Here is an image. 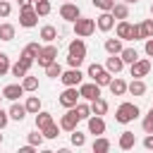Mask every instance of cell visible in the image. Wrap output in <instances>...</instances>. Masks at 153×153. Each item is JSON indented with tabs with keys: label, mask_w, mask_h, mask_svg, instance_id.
<instances>
[{
	"label": "cell",
	"mask_w": 153,
	"mask_h": 153,
	"mask_svg": "<svg viewBox=\"0 0 153 153\" xmlns=\"http://www.w3.org/2000/svg\"><path fill=\"white\" fill-rule=\"evenodd\" d=\"M139 117V105L136 103H120L117 110H115V122L120 124H129Z\"/></svg>",
	"instance_id": "6da1fadb"
},
{
	"label": "cell",
	"mask_w": 153,
	"mask_h": 153,
	"mask_svg": "<svg viewBox=\"0 0 153 153\" xmlns=\"http://www.w3.org/2000/svg\"><path fill=\"white\" fill-rule=\"evenodd\" d=\"M72 24H74V33H76L79 38H88V36L96 31V19H88V17H79V19H74Z\"/></svg>",
	"instance_id": "7a4b0ae2"
},
{
	"label": "cell",
	"mask_w": 153,
	"mask_h": 153,
	"mask_svg": "<svg viewBox=\"0 0 153 153\" xmlns=\"http://www.w3.org/2000/svg\"><path fill=\"white\" fill-rule=\"evenodd\" d=\"M55 60H57V45H55V43H45V45H41V53L36 55L38 67H48V65L55 62Z\"/></svg>",
	"instance_id": "3957f363"
},
{
	"label": "cell",
	"mask_w": 153,
	"mask_h": 153,
	"mask_svg": "<svg viewBox=\"0 0 153 153\" xmlns=\"http://www.w3.org/2000/svg\"><path fill=\"white\" fill-rule=\"evenodd\" d=\"M36 24H38V14H36L33 5H29V7H19V26H24V29H33Z\"/></svg>",
	"instance_id": "277c9868"
},
{
	"label": "cell",
	"mask_w": 153,
	"mask_h": 153,
	"mask_svg": "<svg viewBox=\"0 0 153 153\" xmlns=\"http://www.w3.org/2000/svg\"><path fill=\"white\" fill-rule=\"evenodd\" d=\"M60 81H62L65 86H79V84L84 81V72H81L79 67H69L67 72L60 74Z\"/></svg>",
	"instance_id": "5b68a950"
},
{
	"label": "cell",
	"mask_w": 153,
	"mask_h": 153,
	"mask_svg": "<svg viewBox=\"0 0 153 153\" xmlns=\"http://www.w3.org/2000/svg\"><path fill=\"white\" fill-rule=\"evenodd\" d=\"M79 98H84V100H96V98H100V86L96 84V81H88V84H79Z\"/></svg>",
	"instance_id": "8992f818"
},
{
	"label": "cell",
	"mask_w": 153,
	"mask_h": 153,
	"mask_svg": "<svg viewBox=\"0 0 153 153\" xmlns=\"http://www.w3.org/2000/svg\"><path fill=\"white\" fill-rule=\"evenodd\" d=\"M79 103V88L76 86H65V91L60 93V105L67 110V108H74Z\"/></svg>",
	"instance_id": "52a82bcc"
},
{
	"label": "cell",
	"mask_w": 153,
	"mask_h": 153,
	"mask_svg": "<svg viewBox=\"0 0 153 153\" xmlns=\"http://www.w3.org/2000/svg\"><path fill=\"white\" fill-rule=\"evenodd\" d=\"M60 17L65 19V22H74V19H79L81 17V10H79V5H74V2H62V7H60Z\"/></svg>",
	"instance_id": "ba28073f"
},
{
	"label": "cell",
	"mask_w": 153,
	"mask_h": 153,
	"mask_svg": "<svg viewBox=\"0 0 153 153\" xmlns=\"http://www.w3.org/2000/svg\"><path fill=\"white\" fill-rule=\"evenodd\" d=\"M79 122H81V120L76 117L74 108H67V112H65V115L60 117V129H65V131H74Z\"/></svg>",
	"instance_id": "9c48e42d"
},
{
	"label": "cell",
	"mask_w": 153,
	"mask_h": 153,
	"mask_svg": "<svg viewBox=\"0 0 153 153\" xmlns=\"http://www.w3.org/2000/svg\"><path fill=\"white\" fill-rule=\"evenodd\" d=\"M129 67H131L129 72H131V76H134V79H143V76H148V72H151V62H148V60H143V57H139V60H136V62H131Z\"/></svg>",
	"instance_id": "30bf717a"
},
{
	"label": "cell",
	"mask_w": 153,
	"mask_h": 153,
	"mask_svg": "<svg viewBox=\"0 0 153 153\" xmlns=\"http://www.w3.org/2000/svg\"><path fill=\"white\" fill-rule=\"evenodd\" d=\"M96 29L103 31V33H108L110 29H115V17H112V12H100V14L96 17Z\"/></svg>",
	"instance_id": "8fae6325"
},
{
	"label": "cell",
	"mask_w": 153,
	"mask_h": 153,
	"mask_svg": "<svg viewBox=\"0 0 153 153\" xmlns=\"http://www.w3.org/2000/svg\"><path fill=\"white\" fill-rule=\"evenodd\" d=\"M86 124H88V134H93V136L105 134V120H103V115H91L86 120Z\"/></svg>",
	"instance_id": "7c38bea8"
},
{
	"label": "cell",
	"mask_w": 153,
	"mask_h": 153,
	"mask_svg": "<svg viewBox=\"0 0 153 153\" xmlns=\"http://www.w3.org/2000/svg\"><path fill=\"white\" fill-rule=\"evenodd\" d=\"M67 53H69V57H79V60H86V43H84V38H74V41L69 43Z\"/></svg>",
	"instance_id": "4fadbf2b"
},
{
	"label": "cell",
	"mask_w": 153,
	"mask_h": 153,
	"mask_svg": "<svg viewBox=\"0 0 153 153\" xmlns=\"http://www.w3.org/2000/svg\"><path fill=\"white\" fill-rule=\"evenodd\" d=\"M24 93H26V91H24L22 84H7V86L2 88V98H7V100H19Z\"/></svg>",
	"instance_id": "5bb4252c"
},
{
	"label": "cell",
	"mask_w": 153,
	"mask_h": 153,
	"mask_svg": "<svg viewBox=\"0 0 153 153\" xmlns=\"http://www.w3.org/2000/svg\"><path fill=\"white\" fill-rule=\"evenodd\" d=\"M7 115H10V120H14V122H24V117H26L29 112H26V108H24L22 103L12 100V105H10V110H7Z\"/></svg>",
	"instance_id": "9a60e30c"
},
{
	"label": "cell",
	"mask_w": 153,
	"mask_h": 153,
	"mask_svg": "<svg viewBox=\"0 0 153 153\" xmlns=\"http://www.w3.org/2000/svg\"><path fill=\"white\" fill-rule=\"evenodd\" d=\"M117 146H120L122 151H131V148L136 146V136H134V131H122V134H120Z\"/></svg>",
	"instance_id": "2e32d148"
},
{
	"label": "cell",
	"mask_w": 153,
	"mask_h": 153,
	"mask_svg": "<svg viewBox=\"0 0 153 153\" xmlns=\"http://www.w3.org/2000/svg\"><path fill=\"white\" fill-rule=\"evenodd\" d=\"M122 67H124V62H122V57H120V55H110V57L105 60V69H108L110 74H120V72H122Z\"/></svg>",
	"instance_id": "e0dca14e"
},
{
	"label": "cell",
	"mask_w": 153,
	"mask_h": 153,
	"mask_svg": "<svg viewBox=\"0 0 153 153\" xmlns=\"http://www.w3.org/2000/svg\"><path fill=\"white\" fill-rule=\"evenodd\" d=\"M108 88H110V93H112V96H124V93H127V81H124V79H120V76H115V79H110Z\"/></svg>",
	"instance_id": "ac0fdd59"
},
{
	"label": "cell",
	"mask_w": 153,
	"mask_h": 153,
	"mask_svg": "<svg viewBox=\"0 0 153 153\" xmlns=\"http://www.w3.org/2000/svg\"><path fill=\"white\" fill-rule=\"evenodd\" d=\"M115 33H117V38H122V41H129L131 24H129L127 19H120V22H117V26H115Z\"/></svg>",
	"instance_id": "d6986e66"
},
{
	"label": "cell",
	"mask_w": 153,
	"mask_h": 153,
	"mask_svg": "<svg viewBox=\"0 0 153 153\" xmlns=\"http://www.w3.org/2000/svg\"><path fill=\"white\" fill-rule=\"evenodd\" d=\"M127 91H129L131 96H143V93H146V81H143V79H131V81L127 84Z\"/></svg>",
	"instance_id": "ffe728a7"
},
{
	"label": "cell",
	"mask_w": 153,
	"mask_h": 153,
	"mask_svg": "<svg viewBox=\"0 0 153 153\" xmlns=\"http://www.w3.org/2000/svg\"><path fill=\"white\" fill-rule=\"evenodd\" d=\"M112 17L120 22V19H129V7H127V2H115L112 5Z\"/></svg>",
	"instance_id": "44dd1931"
},
{
	"label": "cell",
	"mask_w": 153,
	"mask_h": 153,
	"mask_svg": "<svg viewBox=\"0 0 153 153\" xmlns=\"http://www.w3.org/2000/svg\"><path fill=\"white\" fill-rule=\"evenodd\" d=\"M38 36H41L43 43H53V41L57 38V29L50 26V24H45V26H41V33H38Z\"/></svg>",
	"instance_id": "7402d4cb"
},
{
	"label": "cell",
	"mask_w": 153,
	"mask_h": 153,
	"mask_svg": "<svg viewBox=\"0 0 153 153\" xmlns=\"http://www.w3.org/2000/svg\"><path fill=\"white\" fill-rule=\"evenodd\" d=\"M122 48H124V45H122V38H108V41H105V53H108V55H120Z\"/></svg>",
	"instance_id": "603a6c76"
},
{
	"label": "cell",
	"mask_w": 153,
	"mask_h": 153,
	"mask_svg": "<svg viewBox=\"0 0 153 153\" xmlns=\"http://www.w3.org/2000/svg\"><path fill=\"white\" fill-rule=\"evenodd\" d=\"M88 105H91V115H105L108 112V100L105 98H96Z\"/></svg>",
	"instance_id": "cb8c5ba5"
},
{
	"label": "cell",
	"mask_w": 153,
	"mask_h": 153,
	"mask_svg": "<svg viewBox=\"0 0 153 153\" xmlns=\"http://www.w3.org/2000/svg\"><path fill=\"white\" fill-rule=\"evenodd\" d=\"M91 148H93V153H108V151H110V141L100 134V136H96V141H93Z\"/></svg>",
	"instance_id": "d4e9b609"
},
{
	"label": "cell",
	"mask_w": 153,
	"mask_h": 153,
	"mask_svg": "<svg viewBox=\"0 0 153 153\" xmlns=\"http://www.w3.org/2000/svg\"><path fill=\"white\" fill-rule=\"evenodd\" d=\"M33 10L38 17H48L53 7H50V0H33Z\"/></svg>",
	"instance_id": "484cf974"
},
{
	"label": "cell",
	"mask_w": 153,
	"mask_h": 153,
	"mask_svg": "<svg viewBox=\"0 0 153 153\" xmlns=\"http://www.w3.org/2000/svg\"><path fill=\"white\" fill-rule=\"evenodd\" d=\"M120 57H122V62H124V65H131V62H136V60H139V53H136V48H122Z\"/></svg>",
	"instance_id": "4316f807"
},
{
	"label": "cell",
	"mask_w": 153,
	"mask_h": 153,
	"mask_svg": "<svg viewBox=\"0 0 153 153\" xmlns=\"http://www.w3.org/2000/svg\"><path fill=\"white\" fill-rule=\"evenodd\" d=\"M53 122V115L50 112H45V110H38L36 112V129H43V127H48Z\"/></svg>",
	"instance_id": "83f0119b"
},
{
	"label": "cell",
	"mask_w": 153,
	"mask_h": 153,
	"mask_svg": "<svg viewBox=\"0 0 153 153\" xmlns=\"http://www.w3.org/2000/svg\"><path fill=\"white\" fill-rule=\"evenodd\" d=\"M45 69V76H50V79H60V74H62V65L55 60V62H50L48 67H43Z\"/></svg>",
	"instance_id": "f1b7e54d"
},
{
	"label": "cell",
	"mask_w": 153,
	"mask_h": 153,
	"mask_svg": "<svg viewBox=\"0 0 153 153\" xmlns=\"http://www.w3.org/2000/svg\"><path fill=\"white\" fill-rule=\"evenodd\" d=\"M22 86H24V91L33 93V91H38V79L31 76V74H26V76H22Z\"/></svg>",
	"instance_id": "f546056e"
},
{
	"label": "cell",
	"mask_w": 153,
	"mask_h": 153,
	"mask_svg": "<svg viewBox=\"0 0 153 153\" xmlns=\"http://www.w3.org/2000/svg\"><path fill=\"white\" fill-rule=\"evenodd\" d=\"M24 108H26V112L36 115V112L41 110V98H38V96H29V98H26V103H24Z\"/></svg>",
	"instance_id": "4dcf8cb0"
},
{
	"label": "cell",
	"mask_w": 153,
	"mask_h": 153,
	"mask_svg": "<svg viewBox=\"0 0 153 153\" xmlns=\"http://www.w3.org/2000/svg\"><path fill=\"white\" fill-rule=\"evenodd\" d=\"M74 112H76L79 120H88V117H91V105H88V103H76V105H74Z\"/></svg>",
	"instance_id": "1f68e13d"
},
{
	"label": "cell",
	"mask_w": 153,
	"mask_h": 153,
	"mask_svg": "<svg viewBox=\"0 0 153 153\" xmlns=\"http://www.w3.org/2000/svg\"><path fill=\"white\" fill-rule=\"evenodd\" d=\"M41 131H43V139H57V136H60V124L50 122V124H48V127H43Z\"/></svg>",
	"instance_id": "d6a6232c"
},
{
	"label": "cell",
	"mask_w": 153,
	"mask_h": 153,
	"mask_svg": "<svg viewBox=\"0 0 153 153\" xmlns=\"http://www.w3.org/2000/svg\"><path fill=\"white\" fill-rule=\"evenodd\" d=\"M10 74H12V76H17V79H22V76H26V74H29V69L17 60L14 65H10Z\"/></svg>",
	"instance_id": "836d02e7"
},
{
	"label": "cell",
	"mask_w": 153,
	"mask_h": 153,
	"mask_svg": "<svg viewBox=\"0 0 153 153\" xmlns=\"http://www.w3.org/2000/svg\"><path fill=\"white\" fill-rule=\"evenodd\" d=\"M14 38V26L12 24H0V41H12Z\"/></svg>",
	"instance_id": "e575fe53"
},
{
	"label": "cell",
	"mask_w": 153,
	"mask_h": 153,
	"mask_svg": "<svg viewBox=\"0 0 153 153\" xmlns=\"http://www.w3.org/2000/svg\"><path fill=\"white\" fill-rule=\"evenodd\" d=\"M139 26H141V36H143V41L153 36V19H143Z\"/></svg>",
	"instance_id": "d590c367"
},
{
	"label": "cell",
	"mask_w": 153,
	"mask_h": 153,
	"mask_svg": "<svg viewBox=\"0 0 153 153\" xmlns=\"http://www.w3.org/2000/svg\"><path fill=\"white\" fill-rule=\"evenodd\" d=\"M141 127H143V134H153V108L146 112V117H143Z\"/></svg>",
	"instance_id": "8d00e7d4"
},
{
	"label": "cell",
	"mask_w": 153,
	"mask_h": 153,
	"mask_svg": "<svg viewBox=\"0 0 153 153\" xmlns=\"http://www.w3.org/2000/svg\"><path fill=\"white\" fill-rule=\"evenodd\" d=\"M110 79H112V74H110L108 69H103V72H100V74H98L96 79H91V81H96V84H98V86L103 88V86H108V84H110Z\"/></svg>",
	"instance_id": "74e56055"
},
{
	"label": "cell",
	"mask_w": 153,
	"mask_h": 153,
	"mask_svg": "<svg viewBox=\"0 0 153 153\" xmlns=\"http://www.w3.org/2000/svg\"><path fill=\"white\" fill-rule=\"evenodd\" d=\"M91 5H93V7H98L100 12H110V10H112V5H115V0H91Z\"/></svg>",
	"instance_id": "f35d334b"
},
{
	"label": "cell",
	"mask_w": 153,
	"mask_h": 153,
	"mask_svg": "<svg viewBox=\"0 0 153 153\" xmlns=\"http://www.w3.org/2000/svg\"><path fill=\"white\" fill-rule=\"evenodd\" d=\"M72 134V146H76V148H81L84 143H86V136L79 131V129H74V131H69Z\"/></svg>",
	"instance_id": "ab89813d"
},
{
	"label": "cell",
	"mask_w": 153,
	"mask_h": 153,
	"mask_svg": "<svg viewBox=\"0 0 153 153\" xmlns=\"http://www.w3.org/2000/svg\"><path fill=\"white\" fill-rule=\"evenodd\" d=\"M103 69H105L103 65H98V62H91V65H88V69H86V76H91V79H96V76H98V74H100Z\"/></svg>",
	"instance_id": "60d3db41"
},
{
	"label": "cell",
	"mask_w": 153,
	"mask_h": 153,
	"mask_svg": "<svg viewBox=\"0 0 153 153\" xmlns=\"http://www.w3.org/2000/svg\"><path fill=\"white\" fill-rule=\"evenodd\" d=\"M7 72H10V55L0 53V76H5Z\"/></svg>",
	"instance_id": "b9f144b4"
},
{
	"label": "cell",
	"mask_w": 153,
	"mask_h": 153,
	"mask_svg": "<svg viewBox=\"0 0 153 153\" xmlns=\"http://www.w3.org/2000/svg\"><path fill=\"white\" fill-rule=\"evenodd\" d=\"M29 143H31V146H41V143H43V131H41V129H38V131H31V134H29Z\"/></svg>",
	"instance_id": "7bdbcfd3"
},
{
	"label": "cell",
	"mask_w": 153,
	"mask_h": 153,
	"mask_svg": "<svg viewBox=\"0 0 153 153\" xmlns=\"http://www.w3.org/2000/svg\"><path fill=\"white\" fill-rule=\"evenodd\" d=\"M129 41H143V36H141V26H139V24H131V33H129Z\"/></svg>",
	"instance_id": "ee69618b"
},
{
	"label": "cell",
	"mask_w": 153,
	"mask_h": 153,
	"mask_svg": "<svg viewBox=\"0 0 153 153\" xmlns=\"http://www.w3.org/2000/svg\"><path fill=\"white\" fill-rule=\"evenodd\" d=\"M10 12H12V5H10V0H0V17L5 19V17H10Z\"/></svg>",
	"instance_id": "f6af8a7d"
},
{
	"label": "cell",
	"mask_w": 153,
	"mask_h": 153,
	"mask_svg": "<svg viewBox=\"0 0 153 153\" xmlns=\"http://www.w3.org/2000/svg\"><path fill=\"white\" fill-rule=\"evenodd\" d=\"M7 122H10V115H7V110H2V108H0V129H5V127H7Z\"/></svg>",
	"instance_id": "bcb514c9"
},
{
	"label": "cell",
	"mask_w": 153,
	"mask_h": 153,
	"mask_svg": "<svg viewBox=\"0 0 153 153\" xmlns=\"http://www.w3.org/2000/svg\"><path fill=\"white\" fill-rule=\"evenodd\" d=\"M143 50H146V55H148V57H153V36H151V38H146Z\"/></svg>",
	"instance_id": "7dc6e473"
},
{
	"label": "cell",
	"mask_w": 153,
	"mask_h": 153,
	"mask_svg": "<svg viewBox=\"0 0 153 153\" xmlns=\"http://www.w3.org/2000/svg\"><path fill=\"white\" fill-rule=\"evenodd\" d=\"M81 62H84V60H79V57H69V55H67V65H69V67H81Z\"/></svg>",
	"instance_id": "c3c4849f"
},
{
	"label": "cell",
	"mask_w": 153,
	"mask_h": 153,
	"mask_svg": "<svg viewBox=\"0 0 153 153\" xmlns=\"http://www.w3.org/2000/svg\"><path fill=\"white\" fill-rule=\"evenodd\" d=\"M143 148L153 151V134H146V139H143Z\"/></svg>",
	"instance_id": "681fc988"
},
{
	"label": "cell",
	"mask_w": 153,
	"mask_h": 153,
	"mask_svg": "<svg viewBox=\"0 0 153 153\" xmlns=\"http://www.w3.org/2000/svg\"><path fill=\"white\" fill-rule=\"evenodd\" d=\"M33 151H36V146H31V143H26V146L19 148V153H33Z\"/></svg>",
	"instance_id": "f907efd6"
},
{
	"label": "cell",
	"mask_w": 153,
	"mask_h": 153,
	"mask_svg": "<svg viewBox=\"0 0 153 153\" xmlns=\"http://www.w3.org/2000/svg\"><path fill=\"white\" fill-rule=\"evenodd\" d=\"M19 2V7H29V5H33V0H17Z\"/></svg>",
	"instance_id": "816d5d0a"
},
{
	"label": "cell",
	"mask_w": 153,
	"mask_h": 153,
	"mask_svg": "<svg viewBox=\"0 0 153 153\" xmlns=\"http://www.w3.org/2000/svg\"><path fill=\"white\" fill-rule=\"evenodd\" d=\"M127 2H139V0H127Z\"/></svg>",
	"instance_id": "f5cc1de1"
},
{
	"label": "cell",
	"mask_w": 153,
	"mask_h": 153,
	"mask_svg": "<svg viewBox=\"0 0 153 153\" xmlns=\"http://www.w3.org/2000/svg\"><path fill=\"white\" fill-rule=\"evenodd\" d=\"M151 14H153V2H151Z\"/></svg>",
	"instance_id": "db71d44e"
},
{
	"label": "cell",
	"mask_w": 153,
	"mask_h": 153,
	"mask_svg": "<svg viewBox=\"0 0 153 153\" xmlns=\"http://www.w3.org/2000/svg\"><path fill=\"white\" fill-rule=\"evenodd\" d=\"M0 100H2V93H0Z\"/></svg>",
	"instance_id": "11a10c76"
},
{
	"label": "cell",
	"mask_w": 153,
	"mask_h": 153,
	"mask_svg": "<svg viewBox=\"0 0 153 153\" xmlns=\"http://www.w3.org/2000/svg\"><path fill=\"white\" fill-rule=\"evenodd\" d=\"M0 141H2V134H0Z\"/></svg>",
	"instance_id": "9f6ffc18"
},
{
	"label": "cell",
	"mask_w": 153,
	"mask_h": 153,
	"mask_svg": "<svg viewBox=\"0 0 153 153\" xmlns=\"http://www.w3.org/2000/svg\"><path fill=\"white\" fill-rule=\"evenodd\" d=\"M65 2H67V0H65Z\"/></svg>",
	"instance_id": "6f0895ef"
}]
</instances>
